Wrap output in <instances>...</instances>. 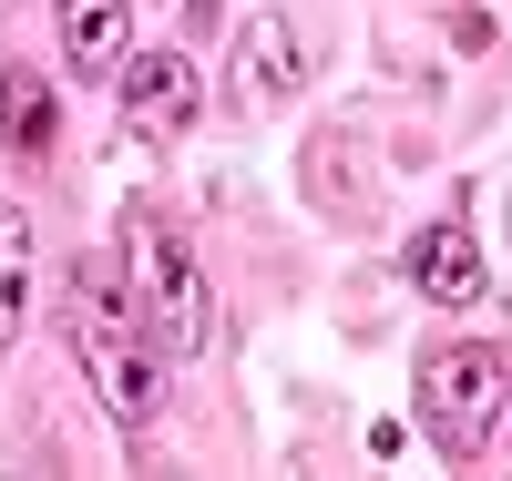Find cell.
<instances>
[{
  "label": "cell",
  "instance_id": "1",
  "mask_svg": "<svg viewBox=\"0 0 512 481\" xmlns=\"http://www.w3.org/2000/svg\"><path fill=\"white\" fill-rule=\"evenodd\" d=\"M72 338H82V369H93L103 410L123 430H144L164 410V338H154V318L134 308V287H123L113 267H82L72 277Z\"/></svg>",
  "mask_w": 512,
  "mask_h": 481
},
{
  "label": "cell",
  "instance_id": "2",
  "mask_svg": "<svg viewBox=\"0 0 512 481\" xmlns=\"http://www.w3.org/2000/svg\"><path fill=\"white\" fill-rule=\"evenodd\" d=\"M123 287H134V308L154 318L164 359H205V338H216L205 267H195V246L164 226V215H134V226H123Z\"/></svg>",
  "mask_w": 512,
  "mask_h": 481
},
{
  "label": "cell",
  "instance_id": "3",
  "mask_svg": "<svg viewBox=\"0 0 512 481\" xmlns=\"http://www.w3.org/2000/svg\"><path fill=\"white\" fill-rule=\"evenodd\" d=\"M410 400H420V430H431V451L472 461V451L492 441V430H502V400H512V379H502V348H482V338L420 348V379H410Z\"/></svg>",
  "mask_w": 512,
  "mask_h": 481
},
{
  "label": "cell",
  "instance_id": "4",
  "mask_svg": "<svg viewBox=\"0 0 512 481\" xmlns=\"http://www.w3.org/2000/svg\"><path fill=\"white\" fill-rule=\"evenodd\" d=\"M123 123H134L144 144H175L185 123H195V103H205V82H195V62L185 52H123Z\"/></svg>",
  "mask_w": 512,
  "mask_h": 481
},
{
  "label": "cell",
  "instance_id": "5",
  "mask_svg": "<svg viewBox=\"0 0 512 481\" xmlns=\"http://www.w3.org/2000/svg\"><path fill=\"white\" fill-rule=\"evenodd\" d=\"M297 82H308V31H297L287 11H256L246 31H236V103H287Z\"/></svg>",
  "mask_w": 512,
  "mask_h": 481
},
{
  "label": "cell",
  "instance_id": "6",
  "mask_svg": "<svg viewBox=\"0 0 512 481\" xmlns=\"http://www.w3.org/2000/svg\"><path fill=\"white\" fill-rule=\"evenodd\" d=\"M400 267H410V287L431 297V308H472V297H482V246H472V226H461V215L420 226Z\"/></svg>",
  "mask_w": 512,
  "mask_h": 481
},
{
  "label": "cell",
  "instance_id": "7",
  "mask_svg": "<svg viewBox=\"0 0 512 481\" xmlns=\"http://www.w3.org/2000/svg\"><path fill=\"white\" fill-rule=\"evenodd\" d=\"M123 52H134V11L123 0H62V62L82 82H113Z\"/></svg>",
  "mask_w": 512,
  "mask_h": 481
},
{
  "label": "cell",
  "instance_id": "8",
  "mask_svg": "<svg viewBox=\"0 0 512 481\" xmlns=\"http://www.w3.org/2000/svg\"><path fill=\"white\" fill-rule=\"evenodd\" d=\"M0 144L11 154H52V82L41 72H0Z\"/></svg>",
  "mask_w": 512,
  "mask_h": 481
},
{
  "label": "cell",
  "instance_id": "9",
  "mask_svg": "<svg viewBox=\"0 0 512 481\" xmlns=\"http://www.w3.org/2000/svg\"><path fill=\"white\" fill-rule=\"evenodd\" d=\"M31 267H41V256H31V215H21V205H0V348L21 338V308H31Z\"/></svg>",
  "mask_w": 512,
  "mask_h": 481
}]
</instances>
